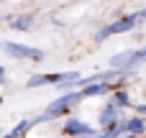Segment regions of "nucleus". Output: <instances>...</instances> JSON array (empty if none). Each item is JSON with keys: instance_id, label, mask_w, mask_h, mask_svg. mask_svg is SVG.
Here are the masks:
<instances>
[{"instance_id": "f257e3e1", "label": "nucleus", "mask_w": 146, "mask_h": 138, "mask_svg": "<svg viewBox=\"0 0 146 138\" xmlns=\"http://www.w3.org/2000/svg\"><path fill=\"white\" fill-rule=\"evenodd\" d=\"M80 100H85L82 92H64L59 100H54V102L46 108V115H49V118H62V115H67L69 108H74Z\"/></svg>"}, {"instance_id": "f03ea898", "label": "nucleus", "mask_w": 146, "mask_h": 138, "mask_svg": "<svg viewBox=\"0 0 146 138\" xmlns=\"http://www.w3.org/2000/svg\"><path fill=\"white\" fill-rule=\"evenodd\" d=\"M3 49L15 56V59H28V61H44V51L41 49H33V46H26V44H13V41H5Z\"/></svg>"}, {"instance_id": "7ed1b4c3", "label": "nucleus", "mask_w": 146, "mask_h": 138, "mask_svg": "<svg viewBox=\"0 0 146 138\" xmlns=\"http://www.w3.org/2000/svg\"><path fill=\"white\" fill-rule=\"evenodd\" d=\"M136 23H139V20H136V15H123V18H118V20L108 23L103 31H98L95 41H105V38H108V36H113V33H126V31H131Z\"/></svg>"}, {"instance_id": "20e7f679", "label": "nucleus", "mask_w": 146, "mask_h": 138, "mask_svg": "<svg viewBox=\"0 0 146 138\" xmlns=\"http://www.w3.org/2000/svg\"><path fill=\"white\" fill-rule=\"evenodd\" d=\"M62 133H64V136H95V128H92V125H87L85 120L72 118V120H67V123H64Z\"/></svg>"}, {"instance_id": "39448f33", "label": "nucleus", "mask_w": 146, "mask_h": 138, "mask_svg": "<svg viewBox=\"0 0 146 138\" xmlns=\"http://www.w3.org/2000/svg\"><path fill=\"white\" fill-rule=\"evenodd\" d=\"M123 120V115H121V108H115L113 102H108L103 110H100V125L108 131V128H113L115 123H121Z\"/></svg>"}, {"instance_id": "423d86ee", "label": "nucleus", "mask_w": 146, "mask_h": 138, "mask_svg": "<svg viewBox=\"0 0 146 138\" xmlns=\"http://www.w3.org/2000/svg\"><path fill=\"white\" fill-rule=\"evenodd\" d=\"M115 85H105V82H92V85H87L85 90H80L82 92V97H100V95H108L110 90H113Z\"/></svg>"}, {"instance_id": "0eeeda50", "label": "nucleus", "mask_w": 146, "mask_h": 138, "mask_svg": "<svg viewBox=\"0 0 146 138\" xmlns=\"http://www.w3.org/2000/svg\"><path fill=\"white\" fill-rule=\"evenodd\" d=\"M62 82V74H36L28 79V87H46V85H59Z\"/></svg>"}, {"instance_id": "6e6552de", "label": "nucleus", "mask_w": 146, "mask_h": 138, "mask_svg": "<svg viewBox=\"0 0 146 138\" xmlns=\"http://www.w3.org/2000/svg\"><path fill=\"white\" fill-rule=\"evenodd\" d=\"M144 131H146V120L141 115L128 118V136H139V133H144Z\"/></svg>"}, {"instance_id": "1a4fd4ad", "label": "nucleus", "mask_w": 146, "mask_h": 138, "mask_svg": "<svg viewBox=\"0 0 146 138\" xmlns=\"http://www.w3.org/2000/svg\"><path fill=\"white\" fill-rule=\"evenodd\" d=\"M33 26V18L31 15H18L15 20H10V28H15V31H28Z\"/></svg>"}, {"instance_id": "9d476101", "label": "nucleus", "mask_w": 146, "mask_h": 138, "mask_svg": "<svg viewBox=\"0 0 146 138\" xmlns=\"http://www.w3.org/2000/svg\"><path fill=\"white\" fill-rule=\"evenodd\" d=\"M113 105L121 108V110L128 108V105H131V102H128V95H126V92H115V95H113Z\"/></svg>"}, {"instance_id": "9b49d317", "label": "nucleus", "mask_w": 146, "mask_h": 138, "mask_svg": "<svg viewBox=\"0 0 146 138\" xmlns=\"http://www.w3.org/2000/svg\"><path fill=\"white\" fill-rule=\"evenodd\" d=\"M136 110H139V115H141V118L146 115V105H136Z\"/></svg>"}, {"instance_id": "f8f14e48", "label": "nucleus", "mask_w": 146, "mask_h": 138, "mask_svg": "<svg viewBox=\"0 0 146 138\" xmlns=\"http://www.w3.org/2000/svg\"><path fill=\"white\" fill-rule=\"evenodd\" d=\"M0 138H10V133H5V136H0Z\"/></svg>"}, {"instance_id": "ddd939ff", "label": "nucleus", "mask_w": 146, "mask_h": 138, "mask_svg": "<svg viewBox=\"0 0 146 138\" xmlns=\"http://www.w3.org/2000/svg\"><path fill=\"white\" fill-rule=\"evenodd\" d=\"M123 138H136V136H123Z\"/></svg>"}, {"instance_id": "4468645a", "label": "nucleus", "mask_w": 146, "mask_h": 138, "mask_svg": "<svg viewBox=\"0 0 146 138\" xmlns=\"http://www.w3.org/2000/svg\"><path fill=\"white\" fill-rule=\"evenodd\" d=\"M0 23H3V15H0Z\"/></svg>"}]
</instances>
